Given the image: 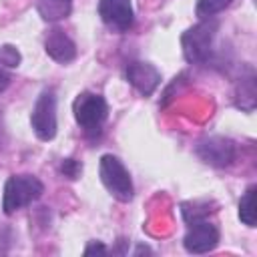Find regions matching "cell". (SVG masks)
<instances>
[{
  "label": "cell",
  "instance_id": "6da1fadb",
  "mask_svg": "<svg viewBox=\"0 0 257 257\" xmlns=\"http://www.w3.org/2000/svg\"><path fill=\"white\" fill-rule=\"evenodd\" d=\"M44 193V185L34 175H12L4 185L2 195V209L6 215L38 201Z\"/></svg>",
  "mask_w": 257,
  "mask_h": 257
},
{
  "label": "cell",
  "instance_id": "7a4b0ae2",
  "mask_svg": "<svg viewBox=\"0 0 257 257\" xmlns=\"http://www.w3.org/2000/svg\"><path fill=\"white\" fill-rule=\"evenodd\" d=\"M98 175L104 189L120 203H128L133 199V181L124 165L114 155H102L98 163Z\"/></svg>",
  "mask_w": 257,
  "mask_h": 257
},
{
  "label": "cell",
  "instance_id": "3957f363",
  "mask_svg": "<svg viewBox=\"0 0 257 257\" xmlns=\"http://www.w3.org/2000/svg\"><path fill=\"white\" fill-rule=\"evenodd\" d=\"M72 112H74L76 122L84 128V133L98 135L102 122L108 116V104L96 92H82L76 96L72 104Z\"/></svg>",
  "mask_w": 257,
  "mask_h": 257
},
{
  "label": "cell",
  "instance_id": "277c9868",
  "mask_svg": "<svg viewBox=\"0 0 257 257\" xmlns=\"http://www.w3.org/2000/svg\"><path fill=\"white\" fill-rule=\"evenodd\" d=\"M215 30H217L215 20H203V22L195 24L193 28H189L181 36V46H183V54H185L187 62L201 64L209 58Z\"/></svg>",
  "mask_w": 257,
  "mask_h": 257
},
{
  "label": "cell",
  "instance_id": "5b68a950",
  "mask_svg": "<svg viewBox=\"0 0 257 257\" xmlns=\"http://www.w3.org/2000/svg\"><path fill=\"white\" fill-rule=\"evenodd\" d=\"M30 124L40 141H52L56 135V96L52 90H44L34 102Z\"/></svg>",
  "mask_w": 257,
  "mask_h": 257
},
{
  "label": "cell",
  "instance_id": "8992f818",
  "mask_svg": "<svg viewBox=\"0 0 257 257\" xmlns=\"http://www.w3.org/2000/svg\"><path fill=\"white\" fill-rule=\"evenodd\" d=\"M217 243H219V229L207 217L189 223V229L183 239V245L189 253L201 255V253L213 251L217 247Z\"/></svg>",
  "mask_w": 257,
  "mask_h": 257
},
{
  "label": "cell",
  "instance_id": "52a82bcc",
  "mask_svg": "<svg viewBox=\"0 0 257 257\" xmlns=\"http://www.w3.org/2000/svg\"><path fill=\"white\" fill-rule=\"evenodd\" d=\"M195 153L211 167H229L235 161V145L225 137H207L199 141Z\"/></svg>",
  "mask_w": 257,
  "mask_h": 257
},
{
  "label": "cell",
  "instance_id": "ba28073f",
  "mask_svg": "<svg viewBox=\"0 0 257 257\" xmlns=\"http://www.w3.org/2000/svg\"><path fill=\"white\" fill-rule=\"evenodd\" d=\"M98 14L102 22L118 32H124L133 26L135 12L131 0H100L98 2Z\"/></svg>",
  "mask_w": 257,
  "mask_h": 257
},
{
  "label": "cell",
  "instance_id": "9c48e42d",
  "mask_svg": "<svg viewBox=\"0 0 257 257\" xmlns=\"http://www.w3.org/2000/svg\"><path fill=\"white\" fill-rule=\"evenodd\" d=\"M126 78L143 96L153 94L161 84V72L149 62H131L126 66Z\"/></svg>",
  "mask_w": 257,
  "mask_h": 257
},
{
  "label": "cell",
  "instance_id": "30bf717a",
  "mask_svg": "<svg viewBox=\"0 0 257 257\" xmlns=\"http://www.w3.org/2000/svg\"><path fill=\"white\" fill-rule=\"evenodd\" d=\"M44 50L52 60H56L60 64H66V62L74 60V56H76V44L58 28L50 30V34L46 36Z\"/></svg>",
  "mask_w": 257,
  "mask_h": 257
},
{
  "label": "cell",
  "instance_id": "8fae6325",
  "mask_svg": "<svg viewBox=\"0 0 257 257\" xmlns=\"http://www.w3.org/2000/svg\"><path fill=\"white\" fill-rule=\"evenodd\" d=\"M36 10L46 22H56L62 20L70 14L72 10V0H38Z\"/></svg>",
  "mask_w": 257,
  "mask_h": 257
},
{
  "label": "cell",
  "instance_id": "7c38bea8",
  "mask_svg": "<svg viewBox=\"0 0 257 257\" xmlns=\"http://www.w3.org/2000/svg\"><path fill=\"white\" fill-rule=\"evenodd\" d=\"M239 219L247 227H255L257 223V209H255V187H249L239 201Z\"/></svg>",
  "mask_w": 257,
  "mask_h": 257
},
{
  "label": "cell",
  "instance_id": "4fadbf2b",
  "mask_svg": "<svg viewBox=\"0 0 257 257\" xmlns=\"http://www.w3.org/2000/svg\"><path fill=\"white\" fill-rule=\"evenodd\" d=\"M231 2L233 0H199L195 12H197L199 18L207 20V18H213L215 14H219L221 10H225Z\"/></svg>",
  "mask_w": 257,
  "mask_h": 257
},
{
  "label": "cell",
  "instance_id": "5bb4252c",
  "mask_svg": "<svg viewBox=\"0 0 257 257\" xmlns=\"http://www.w3.org/2000/svg\"><path fill=\"white\" fill-rule=\"evenodd\" d=\"M20 60H22V56H20V52H18L16 46H12V44L0 46V66L16 68L20 64Z\"/></svg>",
  "mask_w": 257,
  "mask_h": 257
},
{
  "label": "cell",
  "instance_id": "9a60e30c",
  "mask_svg": "<svg viewBox=\"0 0 257 257\" xmlns=\"http://www.w3.org/2000/svg\"><path fill=\"white\" fill-rule=\"evenodd\" d=\"M80 171H82V165H80L76 159H64V161L60 163V173H62L64 177H68V179H78Z\"/></svg>",
  "mask_w": 257,
  "mask_h": 257
},
{
  "label": "cell",
  "instance_id": "2e32d148",
  "mask_svg": "<svg viewBox=\"0 0 257 257\" xmlns=\"http://www.w3.org/2000/svg\"><path fill=\"white\" fill-rule=\"evenodd\" d=\"M94 253H98V255H106V253H108V249H106L100 241H92V243L84 249V255H94Z\"/></svg>",
  "mask_w": 257,
  "mask_h": 257
},
{
  "label": "cell",
  "instance_id": "e0dca14e",
  "mask_svg": "<svg viewBox=\"0 0 257 257\" xmlns=\"http://www.w3.org/2000/svg\"><path fill=\"white\" fill-rule=\"evenodd\" d=\"M8 84H10V76H8L4 70H0V92H2Z\"/></svg>",
  "mask_w": 257,
  "mask_h": 257
}]
</instances>
